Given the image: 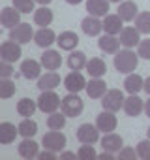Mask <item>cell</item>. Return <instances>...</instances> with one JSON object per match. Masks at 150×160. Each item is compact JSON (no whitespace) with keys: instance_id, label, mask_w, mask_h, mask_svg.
I'll return each mask as SVG.
<instances>
[{"instance_id":"c3c4849f","label":"cell","mask_w":150,"mask_h":160,"mask_svg":"<svg viewBox=\"0 0 150 160\" xmlns=\"http://www.w3.org/2000/svg\"><path fill=\"white\" fill-rule=\"evenodd\" d=\"M36 2H38L40 6H49V4L53 2V0H36Z\"/></svg>"},{"instance_id":"484cf974","label":"cell","mask_w":150,"mask_h":160,"mask_svg":"<svg viewBox=\"0 0 150 160\" xmlns=\"http://www.w3.org/2000/svg\"><path fill=\"white\" fill-rule=\"evenodd\" d=\"M109 0H87V12L94 17H105L109 13Z\"/></svg>"},{"instance_id":"d4e9b609","label":"cell","mask_w":150,"mask_h":160,"mask_svg":"<svg viewBox=\"0 0 150 160\" xmlns=\"http://www.w3.org/2000/svg\"><path fill=\"white\" fill-rule=\"evenodd\" d=\"M85 70H87V73H88L90 77H103V75H105V72H107V64H105V60H103V58L94 57V58L87 60Z\"/></svg>"},{"instance_id":"7dc6e473","label":"cell","mask_w":150,"mask_h":160,"mask_svg":"<svg viewBox=\"0 0 150 160\" xmlns=\"http://www.w3.org/2000/svg\"><path fill=\"white\" fill-rule=\"evenodd\" d=\"M144 113H146V117L150 119V98L144 102Z\"/></svg>"},{"instance_id":"ac0fdd59","label":"cell","mask_w":150,"mask_h":160,"mask_svg":"<svg viewBox=\"0 0 150 160\" xmlns=\"http://www.w3.org/2000/svg\"><path fill=\"white\" fill-rule=\"evenodd\" d=\"M122 23H124V21L120 19V15H118V13H107V15L103 17V21H101L105 34H113V36L120 34V30L124 28V25H122Z\"/></svg>"},{"instance_id":"bcb514c9","label":"cell","mask_w":150,"mask_h":160,"mask_svg":"<svg viewBox=\"0 0 150 160\" xmlns=\"http://www.w3.org/2000/svg\"><path fill=\"white\" fill-rule=\"evenodd\" d=\"M77 156V152H69V151H60V158H75Z\"/></svg>"},{"instance_id":"9a60e30c","label":"cell","mask_w":150,"mask_h":160,"mask_svg":"<svg viewBox=\"0 0 150 160\" xmlns=\"http://www.w3.org/2000/svg\"><path fill=\"white\" fill-rule=\"evenodd\" d=\"M40 62H41V66H43L45 70L54 72V70H58V68L62 66V55H60L58 51H54V49H47V51L41 55Z\"/></svg>"},{"instance_id":"83f0119b","label":"cell","mask_w":150,"mask_h":160,"mask_svg":"<svg viewBox=\"0 0 150 160\" xmlns=\"http://www.w3.org/2000/svg\"><path fill=\"white\" fill-rule=\"evenodd\" d=\"M139 13V8L133 0H122L120 6H118V15L122 21H133Z\"/></svg>"},{"instance_id":"8d00e7d4","label":"cell","mask_w":150,"mask_h":160,"mask_svg":"<svg viewBox=\"0 0 150 160\" xmlns=\"http://www.w3.org/2000/svg\"><path fill=\"white\" fill-rule=\"evenodd\" d=\"M77 158L81 160H92V158H98V152L94 149V145H88V143H83L77 151Z\"/></svg>"},{"instance_id":"52a82bcc","label":"cell","mask_w":150,"mask_h":160,"mask_svg":"<svg viewBox=\"0 0 150 160\" xmlns=\"http://www.w3.org/2000/svg\"><path fill=\"white\" fill-rule=\"evenodd\" d=\"M64 87L68 92H81L85 87H87V79L85 75L79 72V70H71L66 77H64Z\"/></svg>"},{"instance_id":"603a6c76","label":"cell","mask_w":150,"mask_h":160,"mask_svg":"<svg viewBox=\"0 0 150 160\" xmlns=\"http://www.w3.org/2000/svg\"><path fill=\"white\" fill-rule=\"evenodd\" d=\"M98 47H100L103 53H107V55H115V53L120 49V40H118L116 36H113V34H103V36H100V40H98Z\"/></svg>"},{"instance_id":"4316f807","label":"cell","mask_w":150,"mask_h":160,"mask_svg":"<svg viewBox=\"0 0 150 160\" xmlns=\"http://www.w3.org/2000/svg\"><path fill=\"white\" fill-rule=\"evenodd\" d=\"M143 85H144V79L135 72L128 73V77L124 79V89L128 94H139L143 91Z\"/></svg>"},{"instance_id":"e575fe53","label":"cell","mask_w":150,"mask_h":160,"mask_svg":"<svg viewBox=\"0 0 150 160\" xmlns=\"http://www.w3.org/2000/svg\"><path fill=\"white\" fill-rule=\"evenodd\" d=\"M133 21H135V28H137L141 34H150V12H141V13H137V17H135Z\"/></svg>"},{"instance_id":"f6af8a7d","label":"cell","mask_w":150,"mask_h":160,"mask_svg":"<svg viewBox=\"0 0 150 160\" xmlns=\"http://www.w3.org/2000/svg\"><path fill=\"white\" fill-rule=\"evenodd\" d=\"M143 91H144V92H146V94L150 96V75H148V77L144 79V85H143Z\"/></svg>"},{"instance_id":"30bf717a","label":"cell","mask_w":150,"mask_h":160,"mask_svg":"<svg viewBox=\"0 0 150 160\" xmlns=\"http://www.w3.org/2000/svg\"><path fill=\"white\" fill-rule=\"evenodd\" d=\"M116 124H118V121H116V115H115L113 111L103 109V113H100V115L96 117V126H98V130L103 132V134L116 130Z\"/></svg>"},{"instance_id":"e0dca14e","label":"cell","mask_w":150,"mask_h":160,"mask_svg":"<svg viewBox=\"0 0 150 160\" xmlns=\"http://www.w3.org/2000/svg\"><path fill=\"white\" fill-rule=\"evenodd\" d=\"M17 151H19V156H23L26 160H32V158H38L40 145L32 138H23V141L17 145Z\"/></svg>"},{"instance_id":"6da1fadb","label":"cell","mask_w":150,"mask_h":160,"mask_svg":"<svg viewBox=\"0 0 150 160\" xmlns=\"http://www.w3.org/2000/svg\"><path fill=\"white\" fill-rule=\"evenodd\" d=\"M115 68L120 72V73H131L135 72L137 64H139V55H135L131 49H120L115 53V60H113Z\"/></svg>"},{"instance_id":"f546056e","label":"cell","mask_w":150,"mask_h":160,"mask_svg":"<svg viewBox=\"0 0 150 160\" xmlns=\"http://www.w3.org/2000/svg\"><path fill=\"white\" fill-rule=\"evenodd\" d=\"M34 23L38 27H49L53 23V12L47 6H41V8L34 10Z\"/></svg>"},{"instance_id":"5b68a950","label":"cell","mask_w":150,"mask_h":160,"mask_svg":"<svg viewBox=\"0 0 150 160\" xmlns=\"http://www.w3.org/2000/svg\"><path fill=\"white\" fill-rule=\"evenodd\" d=\"M101 106H103V109L113 111V113L120 111V108L124 106V94H122V91H118V89H107V92L101 96Z\"/></svg>"},{"instance_id":"d6a6232c","label":"cell","mask_w":150,"mask_h":160,"mask_svg":"<svg viewBox=\"0 0 150 160\" xmlns=\"http://www.w3.org/2000/svg\"><path fill=\"white\" fill-rule=\"evenodd\" d=\"M68 66L69 70H83L87 66V55L83 51H71V55L68 57Z\"/></svg>"},{"instance_id":"b9f144b4","label":"cell","mask_w":150,"mask_h":160,"mask_svg":"<svg viewBox=\"0 0 150 160\" xmlns=\"http://www.w3.org/2000/svg\"><path fill=\"white\" fill-rule=\"evenodd\" d=\"M118 158L120 160H129V158H137V151L135 149H129V147H122L120 151H118Z\"/></svg>"},{"instance_id":"74e56055","label":"cell","mask_w":150,"mask_h":160,"mask_svg":"<svg viewBox=\"0 0 150 160\" xmlns=\"http://www.w3.org/2000/svg\"><path fill=\"white\" fill-rule=\"evenodd\" d=\"M34 4H36V0H13V8L19 10L21 13H30V12H34V10H36Z\"/></svg>"},{"instance_id":"8fae6325","label":"cell","mask_w":150,"mask_h":160,"mask_svg":"<svg viewBox=\"0 0 150 160\" xmlns=\"http://www.w3.org/2000/svg\"><path fill=\"white\" fill-rule=\"evenodd\" d=\"M34 42H36V45L41 47V49H49V47L56 42V34H54V30L49 28V27H40V30L34 32Z\"/></svg>"},{"instance_id":"f35d334b","label":"cell","mask_w":150,"mask_h":160,"mask_svg":"<svg viewBox=\"0 0 150 160\" xmlns=\"http://www.w3.org/2000/svg\"><path fill=\"white\" fill-rule=\"evenodd\" d=\"M137 156L143 160H150V139H143L137 143Z\"/></svg>"},{"instance_id":"cb8c5ba5","label":"cell","mask_w":150,"mask_h":160,"mask_svg":"<svg viewBox=\"0 0 150 160\" xmlns=\"http://www.w3.org/2000/svg\"><path fill=\"white\" fill-rule=\"evenodd\" d=\"M81 28L87 36H100V32L103 30V25L100 21V17H94V15H88L81 21Z\"/></svg>"},{"instance_id":"4dcf8cb0","label":"cell","mask_w":150,"mask_h":160,"mask_svg":"<svg viewBox=\"0 0 150 160\" xmlns=\"http://www.w3.org/2000/svg\"><path fill=\"white\" fill-rule=\"evenodd\" d=\"M17 128H19V136H23V138H34L38 134V124L30 117H23V121L19 122Z\"/></svg>"},{"instance_id":"1f68e13d","label":"cell","mask_w":150,"mask_h":160,"mask_svg":"<svg viewBox=\"0 0 150 160\" xmlns=\"http://www.w3.org/2000/svg\"><path fill=\"white\" fill-rule=\"evenodd\" d=\"M36 109H38V102H34L30 98H21L17 102V113L21 117H32Z\"/></svg>"},{"instance_id":"ffe728a7","label":"cell","mask_w":150,"mask_h":160,"mask_svg":"<svg viewBox=\"0 0 150 160\" xmlns=\"http://www.w3.org/2000/svg\"><path fill=\"white\" fill-rule=\"evenodd\" d=\"M21 23V12L15 8H2L0 10V25L6 28H13Z\"/></svg>"},{"instance_id":"ab89813d","label":"cell","mask_w":150,"mask_h":160,"mask_svg":"<svg viewBox=\"0 0 150 160\" xmlns=\"http://www.w3.org/2000/svg\"><path fill=\"white\" fill-rule=\"evenodd\" d=\"M137 55L144 60H150V38L146 40H141L139 45H137Z\"/></svg>"},{"instance_id":"60d3db41","label":"cell","mask_w":150,"mask_h":160,"mask_svg":"<svg viewBox=\"0 0 150 160\" xmlns=\"http://www.w3.org/2000/svg\"><path fill=\"white\" fill-rule=\"evenodd\" d=\"M12 73H13V66H12V62L0 58V79H8V77H12Z\"/></svg>"},{"instance_id":"7402d4cb","label":"cell","mask_w":150,"mask_h":160,"mask_svg":"<svg viewBox=\"0 0 150 160\" xmlns=\"http://www.w3.org/2000/svg\"><path fill=\"white\" fill-rule=\"evenodd\" d=\"M60 85V75L56 72H45L38 77V89L40 91H54Z\"/></svg>"},{"instance_id":"836d02e7","label":"cell","mask_w":150,"mask_h":160,"mask_svg":"<svg viewBox=\"0 0 150 160\" xmlns=\"http://www.w3.org/2000/svg\"><path fill=\"white\" fill-rule=\"evenodd\" d=\"M66 115L62 111H54V113H49L47 117V128L49 130H62L66 126Z\"/></svg>"},{"instance_id":"7c38bea8","label":"cell","mask_w":150,"mask_h":160,"mask_svg":"<svg viewBox=\"0 0 150 160\" xmlns=\"http://www.w3.org/2000/svg\"><path fill=\"white\" fill-rule=\"evenodd\" d=\"M122 109H124L126 115H129V117H139V115L144 111V102L139 98V94H129L128 98H124Z\"/></svg>"},{"instance_id":"3957f363","label":"cell","mask_w":150,"mask_h":160,"mask_svg":"<svg viewBox=\"0 0 150 160\" xmlns=\"http://www.w3.org/2000/svg\"><path fill=\"white\" fill-rule=\"evenodd\" d=\"M60 102H62V98L54 92V91H41V94H40V98H38V109L41 111V113H54V111H58V108H60Z\"/></svg>"},{"instance_id":"7a4b0ae2","label":"cell","mask_w":150,"mask_h":160,"mask_svg":"<svg viewBox=\"0 0 150 160\" xmlns=\"http://www.w3.org/2000/svg\"><path fill=\"white\" fill-rule=\"evenodd\" d=\"M83 109H85V104H83V100L79 98V94L77 92H69L68 96H64L62 98V102H60V111L66 115V117H79L81 113H83Z\"/></svg>"},{"instance_id":"d6986e66","label":"cell","mask_w":150,"mask_h":160,"mask_svg":"<svg viewBox=\"0 0 150 160\" xmlns=\"http://www.w3.org/2000/svg\"><path fill=\"white\" fill-rule=\"evenodd\" d=\"M120 43L124 45V47H128V49H131V47H135V45H139V42H141V32L135 28V27H126V28H122L120 30Z\"/></svg>"},{"instance_id":"5bb4252c","label":"cell","mask_w":150,"mask_h":160,"mask_svg":"<svg viewBox=\"0 0 150 160\" xmlns=\"http://www.w3.org/2000/svg\"><path fill=\"white\" fill-rule=\"evenodd\" d=\"M87 94L94 100L101 98L105 92H107V83L103 81L101 77H90V81H87V87H85Z\"/></svg>"},{"instance_id":"ee69618b","label":"cell","mask_w":150,"mask_h":160,"mask_svg":"<svg viewBox=\"0 0 150 160\" xmlns=\"http://www.w3.org/2000/svg\"><path fill=\"white\" fill-rule=\"evenodd\" d=\"M98 158H101V160H113V158H115V154H113V152H109V151H103V152H100V154H98Z\"/></svg>"},{"instance_id":"7bdbcfd3","label":"cell","mask_w":150,"mask_h":160,"mask_svg":"<svg viewBox=\"0 0 150 160\" xmlns=\"http://www.w3.org/2000/svg\"><path fill=\"white\" fill-rule=\"evenodd\" d=\"M56 154H58V152L45 149L43 152H38V158H40V160H54V158H56Z\"/></svg>"},{"instance_id":"44dd1931","label":"cell","mask_w":150,"mask_h":160,"mask_svg":"<svg viewBox=\"0 0 150 160\" xmlns=\"http://www.w3.org/2000/svg\"><path fill=\"white\" fill-rule=\"evenodd\" d=\"M56 43L64 51H73L79 45V36L73 30H64V32H60V36H56Z\"/></svg>"},{"instance_id":"2e32d148","label":"cell","mask_w":150,"mask_h":160,"mask_svg":"<svg viewBox=\"0 0 150 160\" xmlns=\"http://www.w3.org/2000/svg\"><path fill=\"white\" fill-rule=\"evenodd\" d=\"M101 149L103 151H109V152H118L122 147H124V139H122V136H118V134H115V132H107L101 139Z\"/></svg>"},{"instance_id":"277c9868","label":"cell","mask_w":150,"mask_h":160,"mask_svg":"<svg viewBox=\"0 0 150 160\" xmlns=\"http://www.w3.org/2000/svg\"><path fill=\"white\" fill-rule=\"evenodd\" d=\"M41 143H43V147H45V149L54 151V152H60V151L66 147L68 138H66L60 130H49L47 134H43Z\"/></svg>"},{"instance_id":"f1b7e54d","label":"cell","mask_w":150,"mask_h":160,"mask_svg":"<svg viewBox=\"0 0 150 160\" xmlns=\"http://www.w3.org/2000/svg\"><path fill=\"white\" fill-rule=\"evenodd\" d=\"M17 136H19V128L15 124H12V122H0V143H2V145L13 143Z\"/></svg>"},{"instance_id":"4fadbf2b","label":"cell","mask_w":150,"mask_h":160,"mask_svg":"<svg viewBox=\"0 0 150 160\" xmlns=\"http://www.w3.org/2000/svg\"><path fill=\"white\" fill-rule=\"evenodd\" d=\"M41 62L40 60H34V58H26V60H23L21 62V75L25 77V79H38L40 75H41Z\"/></svg>"},{"instance_id":"9c48e42d","label":"cell","mask_w":150,"mask_h":160,"mask_svg":"<svg viewBox=\"0 0 150 160\" xmlns=\"http://www.w3.org/2000/svg\"><path fill=\"white\" fill-rule=\"evenodd\" d=\"M21 55H23L21 43H17L13 40H8V42H4L2 45H0V58H2V60H8V62L13 64L15 60L21 58Z\"/></svg>"},{"instance_id":"816d5d0a","label":"cell","mask_w":150,"mask_h":160,"mask_svg":"<svg viewBox=\"0 0 150 160\" xmlns=\"http://www.w3.org/2000/svg\"><path fill=\"white\" fill-rule=\"evenodd\" d=\"M109 2H116V4H120V2H122V0H109Z\"/></svg>"},{"instance_id":"ba28073f","label":"cell","mask_w":150,"mask_h":160,"mask_svg":"<svg viewBox=\"0 0 150 160\" xmlns=\"http://www.w3.org/2000/svg\"><path fill=\"white\" fill-rule=\"evenodd\" d=\"M77 139L81 143H88V145H94L100 141V130L96 124H90V122H85L77 128Z\"/></svg>"},{"instance_id":"d590c367","label":"cell","mask_w":150,"mask_h":160,"mask_svg":"<svg viewBox=\"0 0 150 160\" xmlns=\"http://www.w3.org/2000/svg\"><path fill=\"white\" fill-rule=\"evenodd\" d=\"M15 94V83L12 79H0V98H12Z\"/></svg>"},{"instance_id":"8992f818","label":"cell","mask_w":150,"mask_h":160,"mask_svg":"<svg viewBox=\"0 0 150 160\" xmlns=\"http://www.w3.org/2000/svg\"><path fill=\"white\" fill-rule=\"evenodd\" d=\"M10 40L17 42V43H28L30 40H34V28L30 23H19L13 28H10Z\"/></svg>"},{"instance_id":"f907efd6","label":"cell","mask_w":150,"mask_h":160,"mask_svg":"<svg viewBox=\"0 0 150 160\" xmlns=\"http://www.w3.org/2000/svg\"><path fill=\"white\" fill-rule=\"evenodd\" d=\"M146 138L150 139V126H148V130H146Z\"/></svg>"},{"instance_id":"681fc988","label":"cell","mask_w":150,"mask_h":160,"mask_svg":"<svg viewBox=\"0 0 150 160\" xmlns=\"http://www.w3.org/2000/svg\"><path fill=\"white\" fill-rule=\"evenodd\" d=\"M66 2L69 4V6H77V4H81L83 0H66Z\"/></svg>"}]
</instances>
